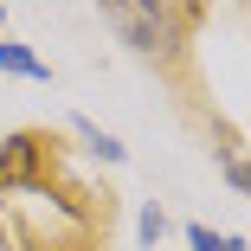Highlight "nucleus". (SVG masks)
<instances>
[{
	"instance_id": "obj_1",
	"label": "nucleus",
	"mask_w": 251,
	"mask_h": 251,
	"mask_svg": "<svg viewBox=\"0 0 251 251\" xmlns=\"http://www.w3.org/2000/svg\"><path fill=\"white\" fill-rule=\"evenodd\" d=\"M58 174V142L45 129H20L0 142V193L7 187H52Z\"/></svg>"
},
{
	"instance_id": "obj_2",
	"label": "nucleus",
	"mask_w": 251,
	"mask_h": 251,
	"mask_svg": "<svg viewBox=\"0 0 251 251\" xmlns=\"http://www.w3.org/2000/svg\"><path fill=\"white\" fill-rule=\"evenodd\" d=\"M0 71H20V77H52V65H45V58H32L26 45H13V39H0Z\"/></svg>"
},
{
	"instance_id": "obj_3",
	"label": "nucleus",
	"mask_w": 251,
	"mask_h": 251,
	"mask_svg": "<svg viewBox=\"0 0 251 251\" xmlns=\"http://www.w3.org/2000/svg\"><path fill=\"white\" fill-rule=\"evenodd\" d=\"M187 245H193V251H245V238H219V232H206V226H187Z\"/></svg>"
},
{
	"instance_id": "obj_4",
	"label": "nucleus",
	"mask_w": 251,
	"mask_h": 251,
	"mask_svg": "<svg viewBox=\"0 0 251 251\" xmlns=\"http://www.w3.org/2000/svg\"><path fill=\"white\" fill-rule=\"evenodd\" d=\"M0 26H7V13H0Z\"/></svg>"
}]
</instances>
